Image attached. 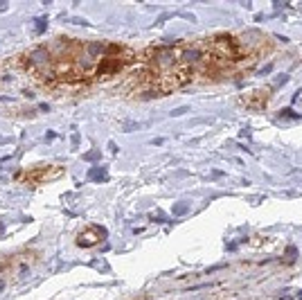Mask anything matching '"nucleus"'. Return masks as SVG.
<instances>
[{"mask_svg": "<svg viewBox=\"0 0 302 300\" xmlns=\"http://www.w3.org/2000/svg\"><path fill=\"white\" fill-rule=\"evenodd\" d=\"M63 174V167H50V165H39V167H32L30 172L21 174L23 183H41V181H50V178Z\"/></svg>", "mask_w": 302, "mask_h": 300, "instance_id": "1", "label": "nucleus"}, {"mask_svg": "<svg viewBox=\"0 0 302 300\" xmlns=\"http://www.w3.org/2000/svg\"><path fill=\"white\" fill-rule=\"evenodd\" d=\"M268 95H270V93L264 88L261 93H252V95H248V97H246V102L250 104V100H252V102H255V104H252V109H261V106L266 104V100H268Z\"/></svg>", "mask_w": 302, "mask_h": 300, "instance_id": "2", "label": "nucleus"}]
</instances>
